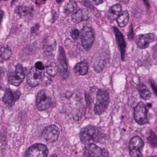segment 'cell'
Returning <instances> with one entry per match:
<instances>
[{
  "instance_id": "cell-1",
  "label": "cell",
  "mask_w": 157,
  "mask_h": 157,
  "mask_svg": "<svg viewBox=\"0 0 157 157\" xmlns=\"http://www.w3.org/2000/svg\"><path fill=\"white\" fill-rule=\"evenodd\" d=\"M79 137L82 144L89 145L99 142L102 138V132L100 128L88 125L80 130Z\"/></svg>"
},
{
  "instance_id": "cell-2",
  "label": "cell",
  "mask_w": 157,
  "mask_h": 157,
  "mask_svg": "<svg viewBox=\"0 0 157 157\" xmlns=\"http://www.w3.org/2000/svg\"><path fill=\"white\" fill-rule=\"evenodd\" d=\"M109 103V93L104 89L98 90L96 96V102L94 105V112L101 115L105 112Z\"/></svg>"
},
{
  "instance_id": "cell-3",
  "label": "cell",
  "mask_w": 157,
  "mask_h": 157,
  "mask_svg": "<svg viewBox=\"0 0 157 157\" xmlns=\"http://www.w3.org/2000/svg\"><path fill=\"white\" fill-rule=\"evenodd\" d=\"M36 102L38 110L43 111L48 109L52 104V98L48 91L46 90H40L37 94Z\"/></svg>"
},
{
  "instance_id": "cell-4",
  "label": "cell",
  "mask_w": 157,
  "mask_h": 157,
  "mask_svg": "<svg viewBox=\"0 0 157 157\" xmlns=\"http://www.w3.org/2000/svg\"><path fill=\"white\" fill-rule=\"evenodd\" d=\"M80 37L83 48L88 50L91 47L94 40V34L93 29L88 26H84L80 32Z\"/></svg>"
},
{
  "instance_id": "cell-5",
  "label": "cell",
  "mask_w": 157,
  "mask_h": 157,
  "mask_svg": "<svg viewBox=\"0 0 157 157\" xmlns=\"http://www.w3.org/2000/svg\"><path fill=\"white\" fill-rule=\"evenodd\" d=\"M83 155L85 157H108L109 152L105 148L92 144L86 145L84 147Z\"/></svg>"
},
{
  "instance_id": "cell-6",
  "label": "cell",
  "mask_w": 157,
  "mask_h": 157,
  "mask_svg": "<svg viewBox=\"0 0 157 157\" xmlns=\"http://www.w3.org/2000/svg\"><path fill=\"white\" fill-rule=\"evenodd\" d=\"M25 76V71L21 64H17L14 72H10L8 75V82L13 86H18L22 82Z\"/></svg>"
},
{
  "instance_id": "cell-7",
  "label": "cell",
  "mask_w": 157,
  "mask_h": 157,
  "mask_svg": "<svg viewBox=\"0 0 157 157\" xmlns=\"http://www.w3.org/2000/svg\"><path fill=\"white\" fill-rule=\"evenodd\" d=\"M134 118L139 124L143 125L148 123L147 109L146 105L142 102H139L134 110Z\"/></svg>"
},
{
  "instance_id": "cell-8",
  "label": "cell",
  "mask_w": 157,
  "mask_h": 157,
  "mask_svg": "<svg viewBox=\"0 0 157 157\" xmlns=\"http://www.w3.org/2000/svg\"><path fill=\"white\" fill-rule=\"evenodd\" d=\"M48 153V149L45 145L35 144L27 149L25 157H47Z\"/></svg>"
},
{
  "instance_id": "cell-9",
  "label": "cell",
  "mask_w": 157,
  "mask_h": 157,
  "mask_svg": "<svg viewBox=\"0 0 157 157\" xmlns=\"http://www.w3.org/2000/svg\"><path fill=\"white\" fill-rule=\"evenodd\" d=\"M144 141L139 136L132 137L129 144V151L131 157H142V150L144 147Z\"/></svg>"
},
{
  "instance_id": "cell-10",
  "label": "cell",
  "mask_w": 157,
  "mask_h": 157,
  "mask_svg": "<svg viewBox=\"0 0 157 157\" xmlns=\"http://www.w3.org/2000/svg\"><path fill=\"white\" fill-rule=\"evenodd\" d=\"M43 75L42 71H40L35 67H33L29 70L27 74V83L31 87H36L40 83Z\"/></svg>"
},
{
  "instance_id": "cell-11",
  "label": "cell",
  "mask_w": 157,
  "mask_h": 157,
  "mask_svg": "<svg viewBox=\"0 0 157 157\" xmlns=\"http://www.w3.org/2000/svg\"><path fill=\"white\" fill-rule=\"evenodd\" d=\"M56 47L55 39L51 36H46L42 42V49L44 55L46 57L53 56Z\"/></svg>"
},
{
  "instance_id": "cell-12",
  "label": "cell",
  "mask_w": 157,
  "mask_h": 157,
  "mask_svg": "<svg viewBox=\"0 0 157 157\" xmlns=\"http://www.w3.org/2000/svg\"><path fill=\"white\" fill-rule=\"evenodd\" d=\"M59 134V131L55 125L47 126L42 132V136L45 141L52 143L57 140Z\"/></svg>"
},
{
  "instance_id": "cell-13",
  "label": "cell",
  "mask_w": 157,
  "mask_h": 157,
  "mask_svg": "<svg viewBox=\"0 0 157 157\" xmlns=\"http://www.w3.org/2000/svg\"><path fill=\"white\" fill-rule=\"evenodd\" d=\"M155 39V36L153 33L140 34L136 37V44L140 48L144 49L147 48L150 44L153 42Z\"/></svg>"
},
{
  "instance_id": "cell-14",
  "label": "cell",
  "mask_w": 157,
  "mask_h": 157,
  "mask_svg": "<svg viewBox=\"0 0 157 157\" xmlns=\"http://www.w3.org/2000/svg\"><path fill=\"white\" fill-rule=\"evenodd\" d=\"M20 94L19 91H12L10 89L8 88L5 91L2 101L6 105H11L19 98Z\"/></svg>"
},
{
  "instance_id": "cell-15",
  "label": "cell",
  "mask_w": 157,
  "mask_h": 157,
  "mask_svg": "<svg viewBox=\"0 0 157 157\" xmlns=\"http://www.w3.org/2000/svg\"><path fill=\"white\" fill-rule=\"evenodd\" d=\"M113 31L115 33L117 43L120 51L121 58L122 59H123L124 53H125V50H126V43H125L124 39L123 37V34L116 27H113Z\"/></svg>"
},
{
  "instance_id": "cell-16",
  "label": "cell",
  "mask_w": 157,
  "mask_h": 157,
  "mask_svg": "<svg viewBox=\"0 0 157 157\" xmlns=\"http://www.w3.org/2000/svg\"><path fill=\"white\" fill-rule=\"evenodd\" d=\"M121 6L119 4H116L109 9L108 11L107 17L110 20H114L115 19H117V18L119 17V15L121 13Z\"/></svg>"
},
{
  "instance_id": "cell-17",
  "label": "cell",
  "mask_w": 157,
  "mask_h": 157,
  "mask_svg": "<svg viewBox=\"0 0 157 157\" xmlns=\"http://www.w3.org/2000/svg\"><path fill=\"white\" fill-rule=\"evenodd\" d=\"M12 52L10 47L7 45L0 46V62L3 63L9 59L12 56Z\"/></svg>"
},
{
  "instance_id": "cell-18",
  "label": "cell",
  "mask_w": 157,
  "mask_h": 157,
  "mask_svg": "<svg viewBox=\"0 0 157 157\" xmlns=\"http://www.w3.org/2000/svg\"><path fill=\"white\" fill-rule=\"evenodd\" d=\"M58 61L62 71L64 72L67 71V64L65 52L62 47H59L58 50Z\"/></svg>"
},
{
  "instance_id": "cell-19",
  "label": "cell",
  "mask_w": 157,
  "mask_h": 157,
  "mask_svg": "<svg viewBox=\"0 0 157 157\" xmlns=\"http://www.w3.org/2000/svg\"><path fill=\"white\" fill-rule=\"evenodd\" d=\"M88 18V16L87 13L82 9H79L77 10L75 12H74L72 15V20L74 23H76L86 20Z\"/></svg>"
},
{
  "instance_id": "cell-20",
  "label": "cell",
  "mask_w": 157,
  "mask_h": 157,
  "mask_svg": "<svg viewBox=\"0 0 157 157\" xmlns=\"http://www.w3.org/2000/svg\"><path fill=\"white\" fill-rule=\"evenodd\" d=\"M74 70L75 73L80 75H86L88 70V65L86 61H81L76 64Z\"/></svg>"
},
{
  "instance_id": "cell-21",
  "label": "cell",
  "mask_w": 157,
  "mask_h": 157,
  "mask_svg": "<svg viewBox=\"0 0 157 157\" xmlns=\"http://www.w3.org/2000/svg\"><path fill=\"white\" fill-rule=\"evenodd\" d=\"M77 5L75 0H69L64 6V12L66 14H73L77 11Z\"/></svg>"
},
{
  "instance_id": "cell-22",
  "label": "cell",
  "mask_w": 157,
  "mask_h": 157,
  "mask_svg": "<svg viewBox=\"0 0 157 157\" xmlns=\"http://www.w3.org/2000/svg\"><path fill=\"white\" fill-rule=\"evenodd\" d=\"M137 90L140 97L143 99L148 100L151 98V93L150 90L144 83L139 84L137 85Z\"/></svg>"
},
{
  "instance_id": "cell-23",
  "label": "cell",
  "mask_w": 157,
  "mask_h": 157,
  "mask_svg": "<svg viewBox=\"0 0 157 157\" xmlns=\"http://www.w3.org/2000/svg\"><path fill=\"white\" fill-rule=\"evenodd\" d=\"M33 11V7L30 6H19L17 7L15 9L16 13L20 16V17H25L28 15V14L31 13Z\"/></svg>"
},
{
  "instance_id": "cell-24",
  "label": "cell",
  "mask_w": 157,
  "mask_h": 157,
  "mask_svg": "<svg viewBox=\"0 0 157 157\" xmlns=\"http://www.w3.org/2000/svg\"><path fill=\"white\" fill-rule=\"evenodd\" d=\"M129 13L127 11H123L121 12L117 19L118 25L121 28L125 26L129 20Z\"/></svg>"
},
{
  "instance_id": "cell-25",
  "label": "cell",
  "mask_w": 157,
  "mask_h": 157,
  "mask_svg": "<svg viewBox=\"0 0 157 157\" xmlns=\"http://www.w3.org/2000/svg\"><path fill=\"white\" fill-rule=\"evenodd\" d=\"M58 71V64L55 62L50 63L46 67V72L47 74L51 77H55Z\"/></svg>"
},
{
  "instance_id": "cell-26",
  "label": "cell",
  "mask_w": 157,
  "mask_h": 157,
  "mask_svg": "<svg viewBox=\"0 0 157 157\" xmlns=\"http://www.w3.org/2000/svg\"><path fill=\"white\" fill-rule=\"evenodd\" d=\"M147 140L149 143V144L153 148L156 147L157 145V136L155 134V133L150 131V132L147 137Z\"/></svg>"
},
{
  "instance_id": "cell-27",
  "label": "cell",
  "mask_w": 157,
  "mask_h": 157,
  "mask_svg": "<svg viewBox=\"0 0 157 157\" xmlns=\"http://www.w3.org/2000/svg\"><path fill=\"white\" fill-rule=\"evenodd\" d=\"M105 66V61L103 59H99L94 65V69L97 72H101Z\"/></svg>"
},
{
  "instance_id": "cell-28",
  "label": "cell",
  "mask_w": 157,
  "mask_h": 157,
  "mask_svg": "<svg viewBox=\"0 0 157 157\" xmlns=\"http://www.w3.org/2000/svg\"><path fill=\"white\" fill-rule=\"evenodd\" d=\"M71 37L74 40H77L78 38V37L80 36V31L77 29H74L71 31Z\"/></svg>"
},
{
  "instance_id": "cell-29",
  "label": "cell",
  "mask_w": 157,
  "mask_h": 157,
  "mask_svg": "<svg viewBox=\"0 0 157 157\" xmlns=\"http://www.w3.org/2000/svg\"><path fill=\"white\" fill-rule=\"evenodd\" d=\"M36 68H37V69L40 70V71H43L44 69V64H42V62L40 61H37L36 63L35 64V66H34Z\"/></svg>"
},
{
  "instance_id": "cell-30",
  "label": "cell",
  "mask_w": 157,
  "mask_h": 157,
  "mask_svg": "<svg viewBox=\"0 0 157 157\" xmlns=\"http://www.w3.org/2000/svg\"><path fill=\"white\" fill-rule=\"evenodd\" d=\"M150 84H151V87H152V88H153L154 92L155 93L156 95L157 96V86H156L155 82H153V80H151V81H150Z\"/></svg>"
},
{
  "instance_id": "cell-31",
  "label": "cell",
  "mask_w": 157,
  "mask_h": 157,
  "mask_svg": "<svg viewBox=\"0 0 157 157\" xmlns=\"http://www.w3.org/2000/svg\"><path fill=\"white\" fill-rule=\"evenodd\" d=\"M92 1H93V2L95 4L98 5V4H100L102 3L104 0H92Z\"/></svg>"
},
{
  "instance_id": "cell-32",
  "label": "cell",
  "mask_w": 157,
  "mask_h": 157,
  "mask_svg": "<svg viewBox=\"0 0 157 157\" xmlns=\"http://www.w3.org/2000/svg\"><path fill=\"white\" fill-rule=\"evenodd\" d=\"M3 16H4V12L2 10H0V25H1Z\"/></svg>"
},
{
  "instance_id": "cell-33",
  "label": "cell",
  "mask_w": 157,
  "mask_h": 157,
  "mask_svg": "<svg viewBox=\"0 0 157 157\" xmlns=\"http://www.w3.org/2000/svg\"><path fill=\"white\" fill-rule=\"evenodd\" d=\"M119 1L121 3H123V4H128L129 2V0H119Z\"/></svg>"
},
{
  "instance_id": "cell-34",
  "label": "cell",
  "mask_w": 157,
  "mask_h": 157,
  "mask_svg": "<svg viewBox=\"0 0 157 157\" xmlns=\"http://www.w3.org/2000/svg\"><path fill=\"white\" fill-rule=\"evenodd\" d=\"M64 0H56V2H58V3H60L61 2H62V1H63Z\"/></svg>"
},
{
  "instance_id": "cell-35",
  "label": "cell",
  "mask_w": 157,
  "mask_h": 157,
  "mask_svg": "<svg viewBox=\"0 0 157 157\" xmlns=\"http://www.w3.org/2000/svg\"><path fill=\"white\" fill-rule=\"evenodd\" d=\"M50 157H57V155H56V154H53V155H52Z\"/></svg>"
},
{
  "instance_id": "cell-36",
  "label": "cell",
  "mask_w": 157,
  "mask_h": 157,
  "mask_svg": "<svg viewBox=\"0 0 157 157\" xmlns=\"http://www.w3.org/2000/svg\"><path fill=\"white\" fill-rule=\"evenodd\" d=\"M144 2H145V3L146 4V5H148V1H147V0H144Z\"/></svg>"
},
{
  "instance_id": "cell-37",
  "label": "cell",
  "mask_w": 157,
  "mask_h": 157,
  "mask_svg": "<svg viewBox=\"0 0 157 157\" xmlns=\"http://www.w3.org/2000/svg\"><path fill=\"white\" fill-rule=\"evenodd\" d=\"M148 157H157V155H155V156H148Z\"/></svg>"
},
{
  "instance_id": "cell-38",
  "label": "cell",
  "mask_w": 157,
  "mask_h": 157,
  "mask_svg": "<svg viewBox=\"0 0 157 157\" xmlns=\"http://www.w3.org/2000/svg\"><path fill=\"white\" fill-rule=\"evenodd\" d=\"M1 72H0V82H1Z\"/></svg>"
},
{
  "instance_id": "cell-39",
  "label": "cell",
  "mask_w": 157,
  "mask_h": 157,
  "mask_svg": "<svg viewBox=\"0 0 157 157\" xmlns=\"http://www.w3.org/2000/svg\"><path fill=\"white\" fill-rule=\"evenodd\" d=\"M5 1H7V0H5Z\"/></svg>"
}]
</instances>
